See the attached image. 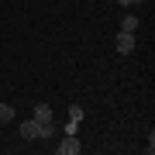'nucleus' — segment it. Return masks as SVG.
I'll list each match as a JSON object with an SVG mask.
<instances>
[{"label": "nucleus", "instance_id": "10", "mask_svg": "<svg viewBox=\"0 0 155 155\" xmlns=\"http://www.w3.org/2000/svg\"><path fill=\"white\" fill-rule=\"evenodd\" d=\"M138 4H141V0H138Z\"/></svg>", "mask_w": 155, "mask_h": 155}, {"label": "nucleus", "instance_id": "6", "mask_svg": "<svg viewBox=\"0 0 155 155\" xmlns=\"http://www.w3.org/2000/svg\"><path fill=\"white\" fill-rule=\"evenodd\" d=\"M121 31H131V35L138 31V14H124L121 17Z\"/></svg>", "mask_w": 155, "mask_h": 155}, {"label": "nucleus", "instance_id": "5", "mask_svg": "<svg viewBox=\"0 0 155 155\" xmlns=\"http://www.w3.org/2000/svg\"><path fill=\"white\" fill-rule=\"evenodd\" d=\"M35 121H55L52 107H48V104H35Z\"/></svg>", "mask_w": 155, "mask_h": 155}, {"label": "nucleus", "instance_id": "4", "mask_svg": "<svg viewBox=\"0 0 155 155\" xmlns=\"http://www.w3.org/2000/svg\"><path fill=\"white\" fill-rule=\"evenodd\" d=\"M38 138H41V141L55 138V121H38Z\"/></svg>", "mask_w": 155, "mask_h": 155}, {"label": "nucleus", "instance_id": "8", "mask_svg": "<svg viewBox=\"0 0 155 155\" xmlns=\"http://www.w3.org/2000/svg\"><path fill=\"white\" fill-rule=\"evenodd\" d=\"M69 121H76V124L83 121V107H79V104H72V107H69Z\"/></svg>", "mask_w": 155, "mask_h": 155}, {"label": "nucleus", "instance_id": "9", "mask_svg": "<svg viewBox=\"0 0 155 155\" xmlns=\"http://www.w3.org/2000/svg\"><path fill=\"white\" fill-rule=\"evenodd\" d=\"M117 4H121V7H134L138 0H117Z\"/></svg>", "mask_w": 155, "mask_h": 155}, {"label": "nucleus", "instance_id": "3", "mask_svg": "<svg viewBox=\"0 0 155 155\" xmlns=\"http://www.w3.org/2000/svg\"><path fill=\"white\" fill-rule=\"evenodd\" d=\"M21 138L24 141H35V138H38V121H35V117L21 121Z\"/></svg>", "mask_w": 155, "mask_h": 155}, {"label": "nucleus", "instance_id": "2", "mask_svg": "<svg viewBox=\"0 0 155 155\" xmlns=\"http://www.w3.org/2000/svg\"><path fill=\"white\" fill-rule=\"evenodd\" d=\"M134 52V35L131 31H121L117 35V55H131Z\"/></svg>", "mask_w": 155, "mask_h": 155}, {"label": "nucleus", "instance_id": "1", "mask_svg": "<svg viewBox=\"0 0 155 155\" xmlns=\"http://www.w3.org/2000/svg\"><path fill=\"white\" fill-rule=\"evenodd\" d=\"M79 148H83V145H79L76 134H62V145H55V152H59V155H76Z\"/></svg>", "mask_w": 155, "mask_h": 155}, {"label": "nucleus", "instance_id": "7", "mask_svg": "<svg viewBox=\"0 0 155 155\" xmlns=\"http://www.w3.org/2000/svg\"><path fill=\"white\" fill-rule=\"evenodd\" d=\"M14 117V107L11 104H4V100H0V121H11Z\"/></svg>", "mask_w": 155, "mask_h": 155}]
</instances>
